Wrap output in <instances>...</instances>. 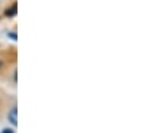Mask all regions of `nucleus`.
<instances>
[{
	"label": "nucleus",
	"mask_w": 151,
	"mask_h": 133,
	"mask_svg": "<svg viewBox=\"0 0 151 133\" xmlns=\"http://www.w3.org/2000/svg\"><path fill=\"white\" fill-rule=\"evenodd\" d=\"M8 121L12 124V125L18 124V109H16V106H14V108L8 112Z\"/></svg>",
	"instance_id": "f257e3e1"
},
{
	"label": "nucleus",
	"mask_w": 151,
	"mask_h": 133,
	"mask_svg": "<svg viewBox=\"0 0 151 133\" xmlns=\"http://www.w3.org/2000/svg\"><path fill=\"white\" fill-rule=\"evenodd\" d=\"M16 8H18V6H16V3H14L12 7H11V8H8V10L6 11V15L7 16H15L16 15Z\"/></svg>",
	"instance_id": "f03ea898"
},
{
	"label": "nucleus",
	"mask_w": 151,
	"mask_h": 133,
	"mask_svg": "<svg viewBox=\"0 0 151 133\" xmlns=\"http://www.w3.org/2000/svg\"><path fill=\"white\" fill-rule=\"evenodd\" d=\"M1 133H14V130L12 129H7V128H6V129H3V132H1Z\"/></svg>",
	"instance_id": "7ed1b4c3"
},
{
	"label": "nucleus",
	"mask_w": 151,
	"mask_h": 133,
	"mask_svg": "<svg viewBox=\"0 0 151 133\" xmlns=\"http://www.w3.org/2000/svg\"><path fill=\"white\" fill-rule=\"evenodd\" d=\"M9 36H11L12 39H16V34H14V32H11V34H9Z\"/></svg>",
	"instance_id": "20e7f679"
},
{
	"label": "nucleus",
	"mask_w": 151,
	"mask_h": 133,
	"mask_svg": "<svg viewBox=\"0 0 151 133\" xmlns=\"http://www.w3.org/2000/svg\"><path fill=\"white\" fill-rule=\"evenodd\" d=\"M0 67H1V60H0Z\"/></svg>",
	"instance_id": "39448f33"
}]
</instances>
